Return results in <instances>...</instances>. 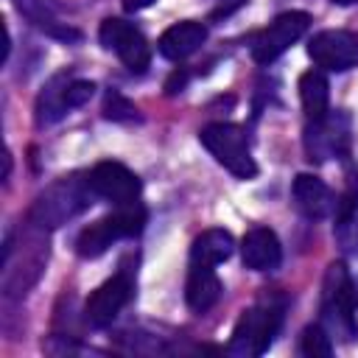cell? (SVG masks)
Listing matches in <instances>:
<instances>
[{
  "label": "cell",
  "instance_id": "cell-5",
  "mask_svg": "<svg viewBox=\"0 0 358 358\" xmlns=\"http://www.w3.org/2000/svg\"><path fill=\"white\" fill-rule=\"evenodd\" d=\"M45 263H48V229H42L25 218L22 257H20V263H14V260L3 263V294L8 299L25 296L36 285L39 274L45 271Z\"/></svg>",
  "mask_w": 358,
  "mask_h": 358
},
{
  "label": "cell",
  "instance_id": "cell-27",
  "mask_svg": "<svg viewBox=\"0 0 358 358\" xmlns=\"http://www.w3.org/2000/svg\"><path fill=\"white\" fill-rule=\"evenodd\" d=\"M338 6H352V3H358V0H336Z\"/></svg>",
  "mask_w": 358,
  "mask_h": 358
},
{
  "label": "cell",
  "instance_id": "cell-21",
  "mask_svg": "<svg viewBox=\"0 0 358 358\" xmlns=\"http://www.w3.org/2000/svg\"><path fill=\"white\" fill-rule=\"evenodd\" d=\"M299 355L305 358H327L333 355V336L322 324H308L299 336Z\"/></svg>",
  "mask_w": 358,
  "mask_h": 358
},
{
  "label": "cell",
  "instance_id": "cell-7",
  "mask_svg": "<svg viewBox=\"0 0 358 358\" xmlns=\"http://www.w3.org/2000/svg\"><path fill=\"white\" fill-rule=\"evenodd\" d=\"M310 17L305 11H285L280 17H274L255 39H252V59L257 64H271L274 59H280L296 39H302V34L308 31Z\"/></svg>",
  "mask_w": 358,
  "mask_h": 358
},
{
  "label": "cell",
  "instance_id": "cell-20",
  "mask_svg": "<svg viewBox=\"0 0 358 358\" xmlns=\"http://www.w3.org/2000/svg\"><path fill=\"white\" fill-rule=\"evenodd\" d=\"M14 6L34 22V25H39L42 31H48L50 36H56V39H78L81 34L78 31H73L70 25H64V22H59L50 11H48V6H45V0H14Z\"/></svg>",
  "mask_w": 358,
  "mask_h": 358
},
{
  "label": "cell",
  "instance_id": "cell-10",
  "mask_svg": "<svg viewBox=\"0 0 358 358\" xmlns=\"http://www.w3.org/2000/svg\"><path fill=\"white\" fill-rule=\"evenodd\" d=\"M134 294V274L129 268H120L115 277H109L106 282H101L92 296L87 299V308H84V319L87 324L92 327H106L115 322V316L129 305Z\"/></svg>",
  "mask_w": 358,
  "mask_h": 358
},
{
  "label": "cell",
  "instance_id": "cell-24",
  "mask_svg": "<svg viewBox=\"0 0 358 358\" xmlns=\"http://www.w3.org/2000/svg\"><path fill=\"white\" fill-rule=\"evenodd\" d=\"M336 241L341 243V249L347 255H358V218H347V221H336Z\"/></svg>",
  "mask_w": 358,
  "mask_h": 358
},
{
  "label": "cell",
  "instance_id": "cell-14",
  "mask_svg": "<svg viewBox=\"0 0 358 358\" xmlns=\"http://www.w3.org/2000/svg\"><path fill=\"white\" fill-rule=\"evenodd\" d=\"M241 257L243 266L252 271H274L282 263V246L268 227H255L241 241Z\"/></svg>",
  "mask_w": 358,
  "mask_h": 358
},
{
  "label": "cell",
  "instance_id": "cell-26",
  "mask_svg": "<svg viewBox=\"0 0 358 358\" xmlns=\"http://www.w3.org/2000/svg\"><path fill=\"white\" fill-rule=\"evenodd\" d=\"M154 3H157V0H123V11L134 14V11H143V8L154 6Z\"/></svg>",
  "mask_w": 358,
  "mask_h": 358
},
{
  "label": "cell",
  "instance_id": "cell-1",
  "mask_svg": "<svg viewBox=\"0 0 358 358\" xmlns=\"http://www.w3.org/2000/svg\"><path fill=\"white\" fill-rule=\"evenodd\" d=\"M95 199L98 196L92 193L87 176H78V173L62 176L36 196L25 218L42 229H56L70 218H76L78 213H84Z\"/></svg>",
  "mask_w": 358,
  "mask_h": 358
},
{
  "label": "cell",
  "instance_id": "cell-17",
  "mask_svg": "<svg viewBox=\"0 0 358 358\" xmlns=\"http://www.w3.org/2000/svg\"><path fill=\"white\" fill-rule=\"evenodd\" d=\"M232 252H235V238L227 229H204L190 243V263L218 266V263L229 260Z\"/></svg>",
  "mask_w": 358,
  "mask_h": 358
},
{
  "label": "cell",
  "instance_id": "cell-12",
  "mask_svg": "<svg viewBox=\"0 0 358 358\" xmlns=\"http://www.w3.org/2000/svg\"><path fill=\"white\" fill-rule=\"evenodd\" d=\"M87 182H90V187L98 199H106L115 207L140 199V179L123 162L103 159V162L92 165L90 173H87Z\"/></svg>",
  "mask_w": 358,
  "mask_h": 358
},
{
  "label": "cell",
  "instance_id": "cell-19",
  "mask_svg": "<svg viewBox=\"0 0 358 358\" xmlns=\"http://www.w3.org/2000/svg\"><path fill=\"white\" fill-rule=\"evenodd\" d=\"M67 84H70L67 73H59V76H53V78L42 87V92H39V98H36V123H39V126L56 123V120H62V117L70 112V106H67V101H64Z\"/></svg>",
  "mask_w": 358,
  "mask_h": 358
},
{
  "label": "cell",
  "instance_id": "cell-28",
  "mask_svg": "<svg viewBox=\"0 0 358 358\" xmlns=\"http://www.w3.org/2000/svg\"><path fill=\"white\" fill-rule=\"evenodd\" d=\"M352 285H355V302H358V280H352Z\"/></svg>",
  "mask_w": 358,
  "mask_h": 358
},
{
  "label": "cell",
  "instance_id": "cell-2",
  "mask_svg": "<svg viewBox=\"0 0 358 358\" xmlns=\"http://www.w3.org/2000/svg\"><path fill=\"white\" fill-rule=\"evenodd\" d=\"M355 285L344 263H330L322 282V327L344 341L358 338L355 322Z\"/></svg>",
  "mask_w": 358,
  "mask_h": 358
},
{
  "label": "cell",
  "instance_id": "cell-16",
  "mask_svg": "<svg viewBox=\"0 0 358 358\" xmlns=\"http://www.w3.org/2000/svg\"><path fill=\"white\" fill-rule=\"evenodd\" d=\"M221 299V280L215 277L213 266L190 263L187 282H185V302L196 313H207Z\"/></svg>",
  "mask_w": 358,
  "mask_h": 358
},
{
  "label": "cell",
  "instance_id": "cell-15",
  "mask_svg": "<svg viewBox=\"0 0 358 358\" xmlns=\"http://www.w3.org/2000/svg\"><path fill=\"white\" fill-rule=\"evenodd\" d=\"M204 42H207V28L196 20H182V22L171 25L168 31H162L157 50L171 62H182V59L193 56Z\"/></svg>",
  "mask_w": 358,
  "mask_h": 358
},
{
  "label": "cell",
  "instance_id": "cell-18",
  "mask_svg": "<svg viewBox=\"0 0 358 358\" xmlns=\"http://www.w3.org/2000/svg\"><path fill=\"white\" fill-rule=\"evenodd\" d=\"M299 101L308 120H322L330 112V84L322 70H308L299 76Z\"/></svg>",
  "mask_w": 358,
  "mask_h": 358
},
{
  "label": "cell",
  "instance_id": "cell-23",
  "mask_svg": "<svg viewBox=\"0 0 358 358\" xmlns=\"http://www.w3.org/2000/svg\"><path fill=\"white\" fill-rule=\"evenodd\" d=\"M92 95H95V84H92V81L70 78L67 92H64V101H67V106H70V109H78V106H84Z\"/></svg>",
  "mask_w": 358,
  "mask_h": 358
},
{
  "label": "cell",
  "instance_id": "cell-4",
  "mask_svg": "<svg viewBox=\"0 0 358 358\" xmlns=\"http://www.w3.org/2000/svg\"><path fill=\"white\" fill-rule=\"evenodd\" d=\"M145 207L140 201H129V204H117L115 213L98 218L95 224L84 227L81 235L76 238V252L78 257H101L112 243H117L120 238H134L143 232L145 227Z\"/></svg>",
  "mask_w": 358,
  "mask_h": 358
},
{
  "label": "cell",
  "instance_id": "cell-25",
  "mask_svg": "<svg viewBox=\"0 0 358 358\" xmlns=\"http://www.w3.org/2000/svg\"><path fill=\"white\" fill-rule=\"evenodd\" d=\"M185 84H187V70H185V67H176V70L168 76V81H165V95H176V92H182Z\"/></svg>",
  "mask_w": 358,
  "mask_h": 358
},
{
  "label": "cell",
  "instance_id": "cell-13",
  "mask_svg": "<svg viewBox=\"0 0 358 358\" xmlns=\"http://www.w3.org/2000/svg\"><path fill=\"white\" fill-rule=\"evenodd\" d=\"M291 199L296 204V210L310 218V221H322L327 215L336 213V196L333 190L319 179V176H310V173H299L291 185Z\"/></svg>",
  "mask_w": 358,
  "mask_h": 358
},
{
  "label": "cell",
  "instance_id": "cell-6",
  "mask_svg": "<svg viewBox=\"0 0 358 358\" xmlns=\"http://www.w3.org/2000/svg\"><path fill=\"white\" fill-rule=\"evenodd\" d=\"M201 145L215 157L218 165H224L232 176L238 179H252L257 176V165L249 151L246 131L235 123H207L199 131Z\"/></svg>",
  "mask_w": 358,
  "mask_h": 358
},
{
  "label": "cell",
  "instance_id": "cell-9",
  "mask_svg": "<svg viewBox=\"0 0 358 358\" xmlns=\"http://www.w3.org/2000/svg\"><path fill=\"white\" fill-rule=\"evenodd\" d=\"M302 140H305V154L310 162H324L330 157H347L350 117L344 112H327L322 120H308Z\"/></svg>",
  "mask_w": 358,
  "mask_h": 358
},
{
  "label": "cell",
  "instance_id": "cell-8",
  "mask_svg": "<svg viewBox=\"0 0 358 358\" xmlns=\"http://www.w3.org/2000/svg\"><path fill=\"white\" fill-rule=\"evenodd\" d=\"M98 39L106 50H112L131 73H145L148 64H151V45L148 39L126 20H117V17H109L101 22V31H98Z\"/></svg>",
  "mask_w": 358,
  "mask_h": 358
},
{
  "label": "cell",
  "instance_id": "cell-22",
  "mask_svg": "<svg viewBox=\"0 0 358 358\" xmlns=\"http://www.w3.org/2000/svg\"><path fill=\"white\" fill-rule=\"evenodd\" d=\"M103 117L115 120V123H131V120H140V112L123 92L106 90V95H103Z\"/></svg>",
  "mask_w": 358,
  "mask_h": 358
},
{
  "label": "cell",
  "instance_id": "cell-11",
  "mask_svg": "<svg viewBox=\"0 0 358 358\" xmlns=\"http://www.w3.org/2000/svg\"><path fill=\"white\" fill-rule=\"evenodd\" d=\"M308 56L313 59L316 67L330 70V73L352 70L358 67V34L341 31V28L319 31L308 42Z\"/></svg>",
  "mask_w": 358,
  "mask_h": 358
},
{
  "label": "cell",
  "instance_id": "cell-3",
  "mask_svg": "<svg viewBox=\"0 0 358 358\" xmlns=\"http://www.w3.org/2000/svg\"><path fill=\"white\" fill-rule=\"evenodd\" d=\"M282 324V302L263 299L252 308H246L232 330V338L227 344V352L235 358H257L263 355Z\"/></svg>",
  "mask_w": 358,
  "mask_h": 358
}]
</instances>
